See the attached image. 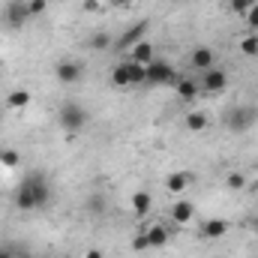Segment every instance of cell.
<instances>
[{"label":"cell","mask_w":258,"mask_h":258,"mask_svg":"<svg viewBox=\"0 0 258 258\" xmlns=\"http://www.w3.org/2000/svg\"><path fill=\"white\" fill-rule=\"evenodd\" d=\"M228 219H207L204 225H201V237H207V240H216V237H225L228 234Z\"/></svg>","instance_id":"11"},{"label":"cell","mask_w":258,"mask_h":258,"mask_svg":"<svg viewBox=\"0 0 258 258\" xmlns=\"http://www.w3.org/2000/svg\"><path fill=\"white\" fill-rule=\"evenodd\" d=\"M141 84H147V66L129 60V87H141Z\"/></svg>","instance_id":"20"},{"label":"cell","mask_w":258,"mask_h":258,"mask_svg":"<svg viewBox=\"0 0 258 258\" xmlns=\"http://www.w3.org/2000/svg\"><path fill=\"white\" fill-rule=\"evenodd\" d=\"M84 72H87V66L81 60H60L57 63V81L60 84H78L84 78Z\"/></svg>","instance_id":"7"},{"label":"cell","mask_w":258,"mask_h":258,"mask_svg":"<svg viewBox=\"0 0 258 258\" xmlns=\"http://www.w3.org/2000/svg\"><path fill=\"white\" fill-rule=\"evenodd\" d=\"M30 99H33V96H30V90H12V93L6 96V105H9V108H15V111H21V108H27V105H30Z\"/></svg>","instance_id":"16"},{"label":"cell","mask_w":258,"mask_h":258,"mask_svg":"<svg viewBox=\"0 0 258 258\" xmlns=\"http://www.w3.org/2000/svg\"><path fill=\"white\" fill-rule=\"evenodd\" d=\"M18 162H21L18 150H0V165H3V168H15Z\"/></svg>","instance_id":"24"},{"label":"cell","mask_w":258,"mask_h":258,"mask_svg":"<svg viewBox=\"0 0 258 258\" xmlns=\"http://www.w3.org/2000/svg\"><path fill=\"white\" fill-rule=\"evenodd\" d=\"M126 60H132V63H141V66L153 63V60H156V48H153V42L141 39L138 45H132V48H129V57H126Z\"/></svg>","instance_id":"9"},{"label":"cell","mask_w":258,"mask_h":258,"mask_svg":"<svg viewBox=\"0 0 258 258\" xmlns=\"http://www.w3.org/2000/svg\"><path fill=\"white\" fill-rule=\"evenodd\" d=\"M51 201V186L45 180V174H30L21 180V186L15 189V207L18 210H42Z\"/></svg>","instance_id":"1"},{"label":"cell","mask_w":258,"mask_h":258,"mask_svg":"<svg viewBox=\"0 0 258 258\" xmlns=\"http://www.w3.org/2000/svg\"><path fill=\"white\" fill-rule=\"evenodd\" d=\"M132 249H135V252H147V249H150V243H147V234H135V240H132Z\"/></svg>","instance_id":"28"},{"label":"cell","mask_w":258,"mask_h":258,"mask_svg":"<svg viewBox=\"0 0 258 258\" xmlns=\"http://www.w3.org/2000/svg\"><path fill=\"white\" fill-rule=\"evenodd\" d=\"M87 120H90V114H87V108L78 105V102H63L60 111H57V123H60V129H66V132H81V129L87 126Z\"/></svg>","instance_id":"2"},{"label":"cell","mask_w":258,"mask_h":258,"mask_svg":"<svg viewBox=\"0 0 258 258\" xmlns=\"http://www.w3.org/2000/svg\"><path fill=\"white\" fill-rule=\"evenodd\" d=\"M243 21H246V27L249 30H258V0L246 9V15H243Z\"/></svg>","instance_id":"25"},{"label":"cell","mask_w":258,"mask_h":258,"mask_svg":"<svg viewBox=\"0 0 258 258\" xmlns=\"http://www.w3.org/2000/svg\"><path fill=\"white\" fill-rule=\"evenodd\" d=\"M222 123H225L228 132L240 135V132H246V129L255 123V108H249V105H231V108L222 114Z\"/></svg>","instance_id":"3"},{"label":"cell","mask_w":258,"mask_h":258,"mask_svg":"<svg viewBox=\"0 0 258 258\" xmlns=\"http://www.w3.org/2000/svg\"><path fill=\"white\" fill-rule=\"evenodd\" d=\"M27 18H30V15H27V3H9L6 12H3V24H6L9 30H21Z\"/></svg>","instance_id":"8"},{"label":"cell","mask_w":258,"mask_h":258,"mask_svg":"<svg viewBox=\"0 0 258 258\" xmlns=\"http://www.w3.org/2000/svg\"><path fill=\"white\" fill-rule=\"evenodd\" d=\"M240 51L246 57H258V33H249V36L240 39Z\"/></svg>","instance_id":"22"},{"label":"cell","mask_w":258,"mask_h":258,"mask_svg":"<svg viewBox=\"0 0 258 258\" xmlns=\"http://www.w3.org/2000/svg\"><path fill=\"white\" fill-rule=\"evenodd\" d=\"M255 0H228V9L234 12V15H246V9L252 6Z\"/></svg>","instance_id":"27"},{"label":"cell","mask_w":258,"mask_h":258,"mask_svg":"<svg viewBox=\"0 0 258 258\" xmlns=\"http://www.w3.org/2000/svg\"><path fill=\"white\" fill-rule=\"evenodd\" d=\"M165 186H168V192H183L186 186H189V174L186 171H177V174H168V180H165Z\"/></svg>","instance_id":"18"},{"label":"cell","mask_w":258,"mask_h":258,"mask_svg":"<svg viewBox=\"0 0 258 258\" xmlns=\"http://www.w3.org/2000/svg\"><path fill=\"white\" fill-rule=\"evenodd\" d=\"M84 258H105V255H102V249H87V255Z\"/></svg>","instance_id":"30"},{"label":"cell","mask_w":258,"mask_h":258,"mask_svg":"<svg viewBox=\"0 0 258 258\" xmlns=\"http://www.w3.org/2000/svg\"><path fill=\"white\" fill-rule=\"evenodd\" d=\"M198 87H201L204 93H222V90L228 87V72L213 66V69L201 72V78H198Z\"/></svg>","instance_id":"5"},{"label":"cell","mask_w":258,"mask_h":258,"mask_svg":"<svg viewBox=\"0 0 258 258\" xmlns=\"http://www.w3.org/2000/svg\"><path fill=\"white\" fill-rule=\"evenodd\" d=\"M192 216H195V207L189 204V201H174V207H171V219H174L177 225H186Z\"/></svg>","instance_id":"13"},{"label":"cell","mask_w":258,"mask_h":258,"mask_svg":"<svg viewBox=\"0 0 258 258\" xmlns=\"http://www.w3.org/2000/svg\"><path fill=\"white\" fill-rule=\"evenodd\" d=\"M207 126H210V120H207L204 111H189V114H186V129H189V132H204Z\"/></svg>","instance_id":"19"},{"label":"cell","mask_w":258,"mask_h":258,"mask_svg":"<svg viewBox=\"0 0 258 258\" xmlns=\"http://www.w3.org/2000/svg\"><path fill=\"white\" fill-rule=\"evenodd\" d=\"M90 48H93V51H108V48H111V36H108L105 30L93 33V36H90Z\"/></svg>","instance_id":"21"},{"label":"cell","mask_w":258,"mask_h":258,"mask_svg":"<svg viewBox=\"0 0 258 258\" xmlns=\"http://www.w3.org/2000/svg\"><path fill=\"white\" fill-rule=\"evenodd\" d=\"M249 228H252V231L258 234V216H252V219H249Z\"/></svg>","instance_id":"32"},{"label":"cell","mask_w":258,"mask_h":258,"mask_svg":"<svg viewBox=\"0 0 258 258\" xmlns=\"http://www.w3.org/2000/svg\"><path fill=\"white\" fill-rule=\"evenodd\" d=\"M144 234H147L150 249H162V246L168 243V231H165V225H153V228H147Z\"/></svg>","instance_id":"15"},{"label":"cell","mask_w":258,"mask_h":258,"mask_svg":"<svg viewBox=\"0 0 258 258\" xmlns=\"http://www.w3.org/2000/svg\"><path fill=\"white\" fill-rule=\"evenodd\" d=\"M111 84L114 87H129V60H120L111 69Z\"/></svg>","instance_id":"17"},{"label":"cell","mask_w":258,"mask_h":258,"mask_svg":"<svg viewBox=\"0 0 258 258\" xmlns=\"http://www.w3.org/2000/svg\"><path fill=\"white\" fill-rule=\"evenodd\" d=\"M225 186L237 192V189H243V186H246V177H243L240 171H228V174H225Z\"/></svg>","instance_id":"23"},{"label":"cell","mask_w":258,"mask_h":258,"mask_svg":"<svg viewBox=\"0 0 258 258\" xmlns=\"http://www.w3.org/2000/svg\"><path fill=\"white\" fill-rule=\"evenodd\" d=\"M48 9V0H27V15L33 18V15H42Z\"/></svg>","instance_id":"26"},{"label":"cell","mask_w":258,"mask_h":258,"mask_svg":"<svg viewBox=\"0 0 258 258\" xmlns=\"http://www.w3.org/2000/svg\"><path fill=\"white\" fill-rule=\"evenodd\" d=\"M147 30H150V21H147V18H141V21H135L132 27H126V30L120 33V39L114 42V45H117V51H129L132 45H138V42L144 39V33H147Z\"/></svg>","instance_id":"6"},{"label":"cell","mask_w":258,"mask_h":258,"mask_svg":"<svg viewBox=\"0 0 258 258\" xmlns=\"http://www.w3.org/2000/svg\"><path fill=\"white\" fill-rule=\"evenodd\" d=\"M0 258H15V252H12V249H6V246H0Z\"/></svg>","instance_id":"31"},{"label":"cell","mask_w":258,"mask_h":258,"mask_svg":"<svg viewBox=\"0 0 258 258\" xmlns=\"http://www.w3.org/2000/svg\"><path fill=\"white\" fill-rule=\"evenodd\" d=\"M129 204H132V213L135 216H147L150 207H153V198H150V192H135L129 198Z\"/></svg>","instance_id":"14"},{"label":"cell","mask_w":258,"mask_h":258,"mask_svg":"<svg viewBox=\"0 0 258 258\" xmlns=\"http://www.w3.org/2000/svg\"><path fill=\"white\" fill-rule=\"evenodd\" d=\"M174 90H177L180 99H195V96L201 93V87H198L195 78H177V81H174Z\"/></svg>","instance_id":"12"},{"label":"cell","mask_w":258,"mask_h":258,"mask_svg":"<svg viewBox=\"0 0 258 258\" xmlns=\"http://www.w3.org/2000/svg\"><path fill=\"white\" fill-rule=\"evenodd\" d=\"M189 63H192L198 72H207V69H213V63H216V54H213V48L198 45L192 54H189Z\"/></svg>","instance_id":"10"},{"label":"cell","mask_w":258,"mask_h":258,"mask_svg":"<svg viewBox=\"0 0 258 258\" xmlns=\"http://www.w3.org/2000/svg\"><path fill=\"white\" fill-rule=\"evenodd\" d=\"M180 75L174 72V66L165 63V60H153V63H147V84H153V87H165V84H174Z\"/></svg>","instance_id":"4"},{"label":"cell","mask_w":258,"mask_h":258,"mask_svg":"<svg viewBox=\"0 0 258 258\" xmlns=\"http://www.w3.org/2000/svg\"><path fill=\"white\" fill-rule=\"evenodd\" d=\"M81 6H84V9H87V12H96V6H99V0H84V3H81Z\"/></svg>","instance_id":"29"}]
</instances>
